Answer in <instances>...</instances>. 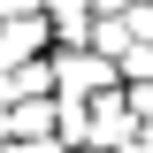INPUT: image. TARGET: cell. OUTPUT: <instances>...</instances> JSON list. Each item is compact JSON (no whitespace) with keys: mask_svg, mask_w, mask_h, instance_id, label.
<instances>
[{"mask_svg":"<svg viewBox=\"0 0 153 153\" xmlns=\"http://www.w3.org/2000/svg\"><path fill=\"white\" fill-rule=\"evenodd\" d=\"M8 8H16V16H23V8H38V0H0V16H8Z\"/></svg>","mask_w":153,"mask_h":153,"instance_id":"5b68a950","label":"cell"},{"mask_svg":"<svg viewBox=\"0 0 153 153\" xmlns=\"http://www.w3.org/2000/svg\"><path fill=\"white\" fill-rule=\"evenodd\" d=\"M100 8H107V16H123V8H138V0H100Z\"/></svg>","mask_w":153,"mask_h":153,"instance_id":"277c9868","label":"cell"},{"mask_svg":"<svg viewBox=\"0 0 153 153\" xmlns=\"http://www.w3.org/2000/svg\"><path fill=\"white\" fill-rule=\"evenodd\" d=\"M123 69H130V76H153V38H146V46H130V54H123Z\"/></svg>","mask_w":153,"mask_h":153,"instance_id":"3957f363","label":"cell"},{"mask_svg":"<svg viewBox=\"0 0 153 153\" xmlns=\"http://www.w3.org/2000/svg\"><path fill=\"white\" fill-rule=\"evenodd\" d=\"M16 153H46V146H16Z\"/></svg>","mask_w":153,"mask_h":153,"instance_id":"8992f818","label":"cell"},{"mask_svg":"<svg viewBox=\"0 0 153 153\" xmlns=\"http://www.w3.org/2000/svg\"><path fill=\"white\" fill-rule=\"evenodd\" d=\"M123 107H130V123H153V84H138V92L123 100Z\"/></svg>","mask_w":153,"mask_h":153,"instance_id":"7a4b0ae2","label":"cell"},{"mask_svg":"<svg viewBox=\"0 0 153 153\" xmlns=\"http://www.w3.org/2000/svg\"><path fill=\"white\" fill-rule=\"evenodd\" d=\"M38 38H46V31H38L31 16H23V23H8V31H0V61H31V54H38Z\"/></svg>","mask_w":153,"mask_h":153,"instance_id":"6da1fadb","label":"cell"}]
</instances>
